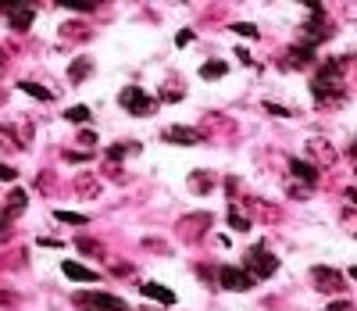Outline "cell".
<instances>
[{"label": "cell", "instance_id": "1", "mask_svg": "<svg viewBox=\"0 0 357 311\" xmlns=\"http://www.w3.org/2000/svg\"><path fill=\"white\" fill-rule=\"evenodd\" d=\"M118 104H122V111H129L136 118H150L158 111V97H150L143 86H122L118 90Z\"/></svg>", "mask_w": 357, "mask_h": 311}, {"label": "cell", "instance_id": "2", "mask_svg": "<svg viewBox=\"0 0 357 311\" xmlns=\"http://www.w3.org/2000/svg\"><path fill=\"white\" fill-rule=\"evenodd\" d=\"M211 212H190V215H183L178 218V225H175V237L183 240V244H190V247H197L204 237H208V229H211Z\"/></svg>", "mask_w": 357, "mask_h": 311}, {"label": "cell", "instance_id": "3", "mask_svg": "<svg viewBox=\"0 0 357 311\" xmlns=\"http://www.w3.org/2000/svg\"><path fill=\"white\" fill-rule=\"evenodd\" d=\"M243 272H247L250 279H272V276L279 272V257L268 254L265 247H250L247 257H243Z\"/></svg>", "mask_w": 357, "mask_h": 311}, {"label": "cell", "instance_id": "4", "mask_svg": "<svg viewBox=\"0 0 357 311\" xmlns=\"http://www.w3.org/2000/svg\"><path fill=\"white\" fill-rule=\"evenodd\" d=\"M308 158H311L308 165H315V168H333L340 161V150L329 136H311L308 140Z\"/></svg>", "mask_w": 357, "mask_h": 311}, {"label": "cell", "instance_id": "5", "mask_svg": "<svg viewBox=\"0 0 357 311\" xmlns=\"http://www.w3.org/2000/svg\"><path fill=\"white\" fill-rule=\"evenodd\" d=\"M311 287L318 294H343L347 290V276L340 269H329V265H315L311 269Z\"/></svg>", "mask_w": 357, "mask_h": 311}, {"label": "cell", "instance_id": "6", "mask_svg": "<svg viewBox=\"0 0 357 311\" xmlns=\"http://www.w3.org/2000/svg\"><path fill=\"white\" fill-rule=\"evenodd\" d=\"M315 50L318 47H311V43H293L290 50H286V54L283 58H279V68H283V72H300V68H308V65H315Z\"/></svg>", "mask_w": 357, "mask_h": 311}, {"label": "cell", "instance_id": "7", "mask_svg": "<svg viewBox=\"0 0 357 311\" xmlns=\"http://www.w3.org/2000/svg\"><path fill=\"white\" fill-rule=\"evenodd\" d=\"M75 304H86V308H100V311H133L122 297L115 294H100V290H86V294H75Z\"/></svg>", "mask_w": 357, "mask_h": 311}, {"label": "cell", "instance_id": "8", "mask_svg": "<svg viewBox=\"0 0 357 311\" xmlns=\"http://www.w3.org/2000/svg\"><path fill=\"white\" fill-rule=\"evenodd\" d=\"M218 287L222 290H233V294H247L250 287H254V279L243 272V269H233V265H225V269H218Z\"/></svg>", "mask_w": 357, "mask_h": 311}, {"label": "cell", "instance_id": "9", "mask_svg": "<svg viewBox=\"0 0 357 311\" xmlns=\"http://www.w3.org/2000/svg\"><path fill=\"white\" fill-rule=\"evenodd\" d=\"M161 140H165V143H178V147H197V143H204L200 129H193V125H168L165 133H161Z\"/></svg>", "mask_w": 357, "mask_h": 311}, {"label": "cell", "instance_id": "10", "mask_svg": "<svg viewBox=\"0 0 357 311\" xmlns=\"http://www.w3.org/2000/svg\"><path fill=\"white\" fill-rule=\"evenodd\" d=\"M4 15H8V25L15 33H25L36 18V8L33 4H4Z\"/></svg>", "mask_w": 357, "mask_h": 311}, {"label": "cell", "instance_id": "11", "mask_svg": "<svg viewBox=\"0 0 357 311\" xmlns=\"http://www.w3.org/2000/svg\"><path fill=\"white\" fill-rule=\"evenodd\" d=\"M329 36H333V25H329L325 18H315V22H308V25H304V43H311V47L325 43Z\"/></svg>", "mask_w": 357, "mask_h": 311}, {"label": "cell", "instance_id": "12", "mask_svg": "<svg viewBox=\"0 0 357 311\" xmlns=\"http://www.w3.org/2000/svg\"><path fill=\"white\" fill-rule=\"evenodd\" d=\"M290 172L300 179L304 186H315V183H318V168H315V165H308L304 158H290Z\"/></svg>", "mask_w": 357, "mask_h": 311}, {"label": "cell", "instance_id": "13", "mask_svg": "<svg viewBox=\"0 0 357 311\" xmlns=\"http://www.w3.org/2000/svg\"><path fill=\"white\" fill-rule=\"evenodd\" d=\"M25 204H29V193H25V190H11V193H8V200H4V207H0V212H4L8 218H18V215L25 212Z\"/></svg>", "mask_w": 357, "mask_h": 311}, {"label": "cell", "instance_id": "14", "mask_svg": "<svg viewBox=\"0 0 357 311\" xmlns=\"http://www.w3.org/2000/svg\"><path fill=\"white\" fill-rule=\"evenodd\" d=\"M0 150H4V154H22V150H25V143L18 140V133L11 129V122L0 125Z\"/></svg>", "mask_w": 357, "mask_h": 311}, {"label": "cell", "instance_id": "15", "mask_svg": "<svg viewBox=\"0 0 357 311\" xmlns=\"http://www.w3.org/2000/svg\"><path fill=\"white\" fill-rule=\"evenodd\" d=\"M86 75H93V61H90L86 54H79V58L68 65V79H72V86H79Z\"/></svg>", "mask_w": 357, "mask_h": 311}, {"label": "cell", "instance_id": "16", "mask_svg": "<svg viewBox=\"0 0 357 311\" xmlns=\"http://www.w3.org/2000/svg\"><path fill=\"white\" fill-rule=\"evenodd\" d=\"M75 193L79 197H100V179L97 175H90V172H83V175H75Z\"/></svg>", "mask_w": 357, "mask_h": 311}, {"label": "cell", "instance_id": "17", "mask_svg": "<svg viewBox=\"0 0 357 311\" xmlns=\"http://www.w3.org/2000/svg\"><path fill=\"white\" fill-rule=\"evenodd\" d=\"M140 294L150 301H161V304H175V294L168 287H161V282H140Z\"/></svg>", "mask_w": 357, "mask_h": 311}, {"label": "cell", "instance_id": "18", "mask_svg": "<svg viewBox=\"0 0 357 311\" xmlns=\"http://www.w3.org/2000/svg\"><path fill=\"white\" fill-rule=\"evenodd\" d=\"M61 272H65L68 279H75V282H97V272L86 269V265H79V262H65Z\"/></svg>", "mask_w": 357, "mask_h": 311}, {"label": "cell", "instance_id": "19", "mask_svg": "<svg viewBox=\"0 0 357 311\" xmlns=\"http://www.w3.org/2000/svg\"><path fill=\"white\" fill-rule=\"evenodd\" d=\"M186 186H190L193 193H211V190H215V175H211V172H190Z\"/></svg>", "mask_w": 357, "mask_h": 311}, {"label": "cell", "instance_id": "20", "mask_svg": "<svg viewBox=\"0 0 357 311\" xmlns=\"http://www.w3.org/2000/svg\"><path fill=\"white\" fill-rule=\"evenodd\" d=\"M136 150H140L136 143H115V147L104 150V161L108 165H122V158H129V154H136Z\"/></svg>", "mask_w": 357, "mask_h": 311}, {"label": "cell", "instance_id": "21", "mask_svg": "<svg viewBox=\"0 0 357 311\" xmlns=\"http://www.w3.org/2000/svg\"><path fill=\"white\" fill-rule=\"evenodd\" d=\"M75 250H83L86 257H108L104 244H100V240H93V237H79V240H75Z\"/></svg>", "mask_w": 357, "mask_h": 311}, {"label": "cell", "instance_id": "22", "mask_svg": "<svg viewBox=\"0 0 357 311\" xmlns=\"http://www.w3.org/2000/svg\"><path fill=\"white\" fill-rule=\"evenodd\" d=\"M208 129H215V133H233V122L222 118V115H208L200 125V136H208Z\"/></svg>", "mask_w": 357, "mask_h": 311}, {"label": "cell", "instance_id": "23", "mask_svg": "<svg viewBox=\"0 0 357 311\" xmlns=\"http://www.w3.org/2000/svg\"><path fill=\"white\" fill-rule=\"evenodd\" d=\"M225 72H229V61H222V58H211L208 65H200V79H222Z\"/></svg>", "mask_w": 357, "mask_h": 311}, {"label": "cell", "instance_id": "24", "mask_svg": "<svg viewBox=\"0 0 357 311\" xmlns=\"http://www.w3.org/2000/svg\"><path fill=\"white\" fill-rule=\"evenodd\" d=\"M61 40L86 43V40H90V29H86V25H79V22H68V25H61Z\"/></svg>", "mask_w": 357, "mask_h": 311}, {"label": "cell", "instance_id": "25", "mask_svg": "<svg viewBox=\"0 0 357 311\" xmlns=\"http://www.w3.org/2000/svg\"><path fill=\"white\" fill-rule=\"evenodd\" d=\"M11 129L18 133V140H22L25 147H29V143H33V136H36V125H33L29 118H15V122H11Z\"/></svg>", "mask_w": 357, "mask_h": 311}, {"label": "cell", "instance_id": "26", "mask_svg": "<svg viewBox=\"0 0 357 311\" xmlns=\"http://www.w3.org/2000/svg\"><path fill=\"white\" fill-rule=\"evenodd\" d=\"M225 218H229V225H233L236 232H247V229L254 225V222H250V218H247V215L240 212V207H236V204H233V207H229V215H225Z\"/></svg>", "mask_w": 357, "mask_h": 311}, {"label": "cell", "instance_id": "27", "mask_svg": "<svg viewBox=\"0 0 357 311\" xmlns=\"http://www.w3.org/2000/svg\"><path fill=\"white\" fill-rule=\"evenodd\" d=\"M18 90H22V93H29V97H36V100H43V104H47V100H54V93H50V90H43L40 83H29V79H25V83H18Z\"/></svg>", "mask_w": 357, "mask_h": 311}, {"label": "cell", "instance_id": "28", "mask_svg": "<svg viewBox=\"0 0 357 311\" xmlns=\"http://www.w3.org/2000/svg\"><path fill=\"white\" fill-rule=\"evenodd\" d=\"M90 115H93V111L86 108V104H72V108L65 111V118H68V122H79V125H83V122H90Z\"/></svg>", "mask_w": 357, "mask_h": 311}, {"label": "cell", "instance_id": "29", "mask_svg": "<svg viewBox=\"0 0 357 311\" xmlns=\"http://www.w3.org/2000/svg\"><path fill=\"white\" fill-rule=\"evenodd\" d=\"M183 97H186L183 86H161V93H158V100H165V104H175V100H183Z\"/></svg>", "mask_w": 357, "mask_h": 311}, {"label": "cell", "instance_id": "30", "mask_svg": "<svg viewBox=\"0 0 357 311\" xmlns=\"http://www.w3.org/2000/svg\"><path fill=\"white\" fill-rule=\"evenodd\" d=\"M97 140H100V136L93 133V129H83V133H79V136H75V143H79V147H83L86 154H90L93 147H97Z\"/></svg>", "mask_w": 357, "mask_h": 311}, {"label": "cell", "instance_id": "31", "mask_svg": "<svg viewBox=\"0 0 357 311\" xmlns=\"http://www.w3.org/2000/svg\"><path fill=\"white\" fill-rule=\"evenodd\" d=\"M54 218H58V222H68V225H90L86 215H75V212H54Z\"/></svg>", "mask_w": 357, "mask_h": 311}, {"label": "cell", "instance_id": "32", "mask_svg": "<svg viewBox=\"0 0 357 311\" xmlns=\"http://www.w3.org/2000/svg\"><path fill=\"white\" fill-rule=\"evenodd\" d=\"M11 237H15V225H11V218L4 212H0V244H8Z\"/></svg>", "mask_w": 357, "mask_h": 311}, {"label": "cell", "instance_id": "33", "mask_svg": "<svg viewBox=\"0 0 357 311\" xmlns=\"http://www.w3.org/2000/svg\"><path fill=\"white\" fill-rule=\"evenodd\" d=\"M229 29H233V33H240V36H258V25H250V22H233V25H229Z\"/></svg>", "mask_w": 357, "mask_h": 311}, {"label": "cell", "instance_id": "34", "mask_svg": "<svg viewBox=\"0 0 357 311\" xmlns=\"http://www.w3.org/2000/svg\"><path fill=\"white\" fill-rule=\"evenodd\" d=\"M18 294H11V290H0V308H18Z\"/></svg>", "mask_w": 357, "mask_h": 311}, {"label": "cell", "instance_id": "35", "mask_svg": "<svg viewBox=\"0 0 357 311\" xmlns=\"http://www.w3.org/2000/svg\"><path fill=\"white\" fill-rule=\"evenodd\" d=\"M265 111H268V115H275V118H290V115H293L290 108H283V104H265Z\"/></svg>", "mask_w": 357, "mask_h": 311}, {"label": "cell", "instance_id": "36", "mask_svg": "<svg viewBox=\"0 0 357 311\" xmlns=\"http://www.w3.org/2000/svg\"><path fill=\"white\" fill-rule=\"evenodd\" d=\"M0 179H4V183H15V179H18V168H11V165H0Z\"/></svg>", "mask_w": 357, "mask_h": 311}, {"label": "cell", "instance_id": "37", "mask_svg": "<svg viewBox=\"0 0 357 311\" xmlns=\"http://www.w3.org/2000/svg\"><path fill=\"white\" fill-rule=\"evenodd\" d=\"M175 43H178V47H190V43H193V29H183V33L175 36Z\"/></svg>", "mask_w": 357, "mask_h": 311}, {"label": "cell", "instance_id": "38", "mask_svg": "<svg viewBox=\"0 0 357 311\" xmlns=\"http://www.w3.org/2000/svg\"><path fill=\"white\" fill-rule=\"evenodd\" d=\"M325 311H354V304H350V301H333Z\"/></svg>", "mask_w": 357, "mask_h": 311}, {"label": "cell", "instance_id": "39", "mask_svg": "<svg viewBox=\"0 0 357 311\" xmlns=\"http://www.w3.org/2000/svg\"><path fill=\"white\" fill-rule=\"evenodd\" d=\"M290 197L293 200H308V186H290Z\"/></svg>", "mask_w": 357, "mask_h": 311}, {"label": "cell", "instance_id": "40", "mask_svg": "<svg viewBox=\"0 0 357 311\" xmlns=\"http://www.w3.org/2000/svg\"><path fill=\"white\" fill-rule=\"evenodd\" d=\"M68 11H93V4H72V0H61Z\"/></svg>", "mask_w": 357, "mask_h": 311}, {"label": "cell", "instance_id": "41", "mask_svg": "<svg viewBox=\"0 0 357 311\" xmlns=\"http://www.w3.org/2000/svg\"><path fill=\"white\" fill-rule=\"evenodd\" d=\"M233 54H236V58H240V61H243V65H254V58H250V54H247V50H243V47H236V50H233Z\"/></svg>", "mask_w": 357, "mask_h": 311}, {"label": "cell", "instance_id": "42", "mask_svg": "<svg viewBox=\"0 0 357 311\" xmlns=\"http://www.w3.org/2000/svg\"><path fill=\"white\" fill-rule=\"evenodd\" d=\"M4 97H8V93H4V86H0V104H4Z\"/></svg>", "mask_w": 357, "mask_h": 311}]
</instances>
